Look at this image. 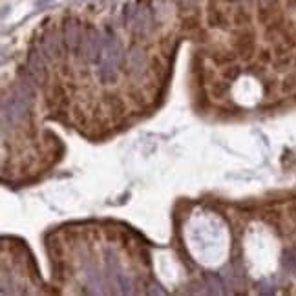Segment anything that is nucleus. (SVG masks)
I'll return each instance as SVG.
<instances>
[{
  "instance_id": "nucleus-4",
  "label": "nucleus",
  "mask_w": 296,
  "mask_h": 296,
  "mask_svg": "<svg viewBox=\"0 0 296 296\" xmlns=\"http://www.w3.org/2000/svg\"><path fill=\"white\" fill-rule=\"evenodd\" d=\"M44 57H46V55L42 53V49H37V48L30 49V53H28L26 66H28V70H30L33 79H35L37 86H44L48 83V68H46Z\"/></svg>"
},
{
  "instance_id": "nucleus-3",
  "label": "nucleus",
  "mask_w": 296,
  "mask_h": 296,
  "mask_svg": "<svg viewBox=\"0 0 296 296\" xmlns=\"http://www.w3.org/2000/svg\"><path fill=\"white\" fill-rule=\"evenodd\" d=\"M125 68L132 79H143L148 73V55L139 44H132L128 48Z\"/></svg>"
},
{
  "instance_id": "nucleus-1",
  "label": "nucleus",
  "mask_w": 296,
  "mask_h": 296,
  "mask_svg": "<svg viewBox=\"0 0 296 296\" xmlns=\"http://www.w3.org/2000/svg\"><path fill=\"white\" fill-rule=\"evenodd\" d=\"M104 46H106V37L101 31L90 28L83 35V42H81V48H79V55H81V59L86 64H91V62L97 64V62L101 61V57H103Z\"/></svg>"
},
{
  "instance_id": "nucleus-15",
  "label": "nucleus",
  "mask_w": 296,
  "mask_h": 296,
  "mask_svg": "<svg viewBox=\"0 0 296 296\" xmlns=\"http://www.w3.org/2000/svg\"><path fill=\"white\" fill-rule=\"evenodd\" d=\"M271 61H272L271 51H261V53H260V62H261V64H269Z\"/></svg>"
},
{
  "instance_id": "nucleus-6",
  "label": "nucleus",
  "mask_w": 296,
  "mask_h": 296,
  "mask_svg": "<svg viewBox=\"0 0 296 296\" xmlns=\"http://www.w3.org/2000/svg\"><path fill=\"white\" fill-rule=\"evenodd\" d=\"M83 31H81V24L75 18H68L64 22V30H62V39L66 42L70 51H79L81 42H83Z\"/></svg>"
},
{
  "instance_id": "nucleus-9",
  "label": "nucleus",
  "mask_w": 296,
  "mask_h": 296,
  "mask_svg": "<svg viewBox=\"0 0 296 296\" xmlns=\"http://www.w3.org/2000/svg\"><path fill=\"white\" fill-rule=\"evenodd\" d=\"M236 51L245 57V59H251V55L254 51V35L251 31H245L242 35L236 39V44H234Z\"/></svg>"
},
{
  "instance_id": "nucleus-12",
  "label": "nucleus",
  "mask_w": 296,
  "mask_h": 296,
  "mask_svg": "<svg viewBox=\"0 0 296 296\" xmlns=\"http://www.w3.org/2000/svg\"><path fill=\"white\" fill-rule=\"evenodd\" d=\"M205 280L209 282V285L212 287V291L214 293H221V287H223V284H221V280L218 278V276H214V274H205Z\"/></svg>"
},
{
  "instance_id": "nucleus-14",
  "label": "nucleus",
  "mask_w": 296,
  "mask_h": 296,
  "mask_svg": "<svg viewBox=\"0 0 296 296\" xmlns=\"http://www.w3.org/2000/svg\"><path fill=\"white\" fill-rule=\"evenodd\" d=\"M223 75H225V79H227V81H236V79H238V75H240V68H236V66H230V68H227V70H225L223 72Z\"/></svg>"
},
{
  "instance_id": "nucleus-5",
  "label": "nucleus",
  "mask_w": 296,
  "mask_h": 296,
  "mask_svg": "<svg viewBox=\"0 0 296 296\" xmlns=\"http://www.w3.org/2000/svg\"><path fill=\"white\" fill-rule=\"evenodd\" d=\"M42 53L48 57L49 61H61L64 57V49H62V39L57 30H48L42 37V44H41Z\"/></svg>"
},
{
  "instance_id": "nucleus-2",
  "label": "nucleus",
  "mask_w": 296,
  "mask_h": 296,
  "mask_svg": "<svg viewBox=\"0 0 296 296\" xmlns=\"http://www.w3.org/2000/svg\"><path fill=\"white\" fill-rule=\"evenodd\" d=\"M30 106L31 103L13 95V93L9 97H4V101H2V123L6 125L9 121V125H13V127L24 123L30 115Z\"/></svg>"
},
{
  "instance_id": "nucleus-11",
  "label": "nucleus",
  "mask_w": 296,
  "mask_h": 296,
  "mask_svg": "<svg viewBox=\"0 0 296 296\" xmlns=\"http://www.w3.org/2000/svg\"><path fill=\"white\" fill-rule=\"evenodd\" d=\"M211 59L216 66H225V64H230V62L234 61V57L225 53V51H214V53L211 55Z\"/></svg>"
},
{
  "instance_id": "nucleus-8",
  "label": "nucleus",
  "mask_w": 296,
  "mask_h": 296,
  "mask_svg": "<svg viewBox=\"0 0 296 296\" xmlns=\"http://www.w3.org/2000/svg\"><path fill=\"white\" fill-rule=\"evenodd\" d=\"M150 30H152V24H150V15L146 11L145 7L137 11L135 18H133V33L141 39H145V37L150 35Z\"/></svg>"
},
{
  "instance_id": "nucleus-13",
  "label": "nucleus",
  "mask_w": 296,
  "mask_h": 296,
  "mask_svg": "<svg viewBox=\"0 0 296 296\" xmlns=\"http://www.w3.org/2000/svg\"><path fill=\"white\" fill-rule=\"evenodd\" d=\"M119 282H121V287L125 289V293H133L132 278H128V276H123V274H119Z\"/></svg>"
},
{
  "instance_id": "nucleus-7",
  "label": "nucleus",
  "mask_w": 296,
  "mask_h": 296,
  "mask_svg": "<svg viewBox=\"0 0 296 296\" xmlns=\"http://www.w3.org/2000/svg\"><path fill=\"white\" fill-rule=\"evenodd\" d=\"M117 75H119V66L108 61L106 57H101V61L97 62V79L103 85H112L117 81Z\"/></svg>"
},
{
  "instance_id": "nucleus-16",
  "label": "nucleus",
  "mask_w": 296,
  "mask_h": 296,
  "mask_svg": "<svg viewBox=\"0 0 296 296\" xmlns=\"http://www.w3.org/2000/svg\"><path fill=\"white\" fill-rule=\"evenodd\" d=\"M271 2H272V0H260V6H261V7H265V6H269Z\"/></svg>"
},
{
  "instance_id": "nucleus-10",
  "label": "nucleus",
  "mask_w": 296,
  "mask_h": 296,
  "mask_svg": "<svg viewBox=\"0 0 296 296\" xmlns=\"http://www.w3.org/2000/svg\"><path fill=\"white\" fill-rule=\"evenodd\" d=\"M209 93H211L212 99H225V95L229 93V83L227 81H214V83H211Z\"/></svg>"
}]
</instances>
